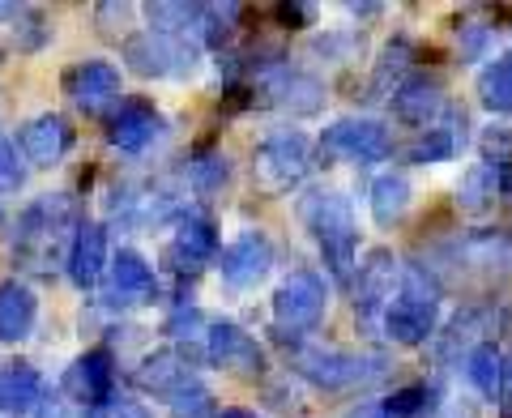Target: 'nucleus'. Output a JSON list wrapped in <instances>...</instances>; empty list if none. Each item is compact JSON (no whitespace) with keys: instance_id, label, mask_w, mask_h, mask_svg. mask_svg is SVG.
Wrapping results in <instances>:
<instances>
[{"instance_id":"nucleus-3","label":"nucleus","mask_w":512,"mask_h":418,"mask_svg":"<svg viewBox=\"0 0 512 418\" xmlns=\"http://www.w3.org/2000/svg\"><path fill=\"white\" fill-rule=\"evenodd\" d=\"M291 363L303 380L325 393L367 389V384H376L389 372V359L384 355H372V350H338V346H320V342H295Z\"/></svg>"},{"instance_id":"nucleus-29","label":"nucleus","mask_w":512,"mask_h":418,"mask_svg":"<svg viewBox=\"0 0 512 418\" xmlns=\"http://www.w3.org/2000/svg\"><path fill=\"white\" fill-rule=\"evenodd\" d=\"M500 367H504V350L487 342V337L466 350V376L487 401H495V393H500Z\"/></svg>"},{"instance_id":"nucleus-12","label":"nucleus","mask_w":512,"mask_h":418,"mask_svg":"<svg viewBox=\"0 0 512 418\" xmlns=\"http://www.w3.org/2000/svg\"><path fill=\"white\" fill-rule=\"evenodd\" d=\"M64 94H69L86 116H107L124 94V77L111 60H82L64 73Z\"/></svg>"},{"instance_id":"nucleus-33","label":"nucleus","mask_w":512,"mask_h":418,"mask_svg":"<svg viewBox=\"0 0 512 418\" xmlns=\"http://www.w3.org/2000/svg\"><path fill=\"white\" fill-rule=\"evenodd\" d=\"M188 180L197 192H218L222 184L231 180V163H227V154H201V158H192L188 163Z\"/></svg>"},{"instance_id":"nucleus-24","label":"nucleus","mask_w":512,"mask_h":418,"mask_svg":"<svg viewBox=\"0 0 512 418\" xmlns=\"http://www.w3.org/2000/svg\"><path fill=\"white\" fill-rule=\"evenodd\" d=\"M192 376H197V372H192V363L180 355V350H154V355L141 359V367L133 372L137 389H146L158 401H167L171 393H180Z\"/></svg>"},{"instance_id":"nucleus-17","label":"nucleus","mask_w":512,"mask_h":418,"mask_svg":"<svg viewBox=\"0 0 512 418\" xmlns=\"http://www.w3.org/2000/svg\"><path fill=\"white\" fill-rule=\"evenodd\" d=\"M73 222V201L69 192H43L35 205H26V214L18 218V248L22 252H47V244H56L60 231Z\"/></svg>"},{"instance_id":"nucleus-28","label":"nucleus","mask_w":512,"mask_h":418,"mask_svg":"<svg viewBox=\"0 0 512 418\" xmlns=\"http://www.w3.org/2000/svg\"><path fill=\"white\" fill-rule=\"evenodd\" d=\"M478 99H483L487 111L512 116V52L487 60V69L478 73Z\"/></svg>"},{"instance_id":"nucleus-20","label":"nucleus","mask_w":512,"mask_h":418,"mask_svg":"<svg viewBox=\"0 0 512 418\" xmlns=\"http://www.w3.org/2000/svg\"><path fill=\"white\" fill-rule=\"evenodd\" d=\"M73 146V128L64 116H56V111H43V116H35L30 124H22L18 133V150L30 167H60V158L69 154Z\"/></svg>"},{"instance_id":"nucleus-16","label":"nucleus","mask_w":512,"mask_h":418,"mask_svg":"<svg viewBox=\"0 0 512 418\" xmlns=\"http://www.w3.org/2000/svg\"><path fill=\"white\" fill-rule=\"evenodd\" d=\"M466 128H470V120H466V111L461 107H444L440 111V120L436 124H427L419 137L406 146V158L414 167H436V163H453V158L466 150Z\"/></svg>"},{"instance_id":"nucleus-8","label":"nucleus","mask_w":512,"mask_h":418,"mask_svg":"<svg viewBox=\"0 0 512 418\" xmlns=\"http://www.w3.org/2000/svg\"><path fill=\"white\" fill-rule=\"evenodd\" d=\"M397 282H402V261L389 248H372L363 256V265H355V278H350V291H355V320L363 333H376L384 308L397 295Z\"/></svg>"},{"instance_id":"nucleus-26","label":"nucleus","mask_w":512,"mask_h":418,"mask_svg":"<svg viewBox=\"0 0 512 418\" xmlns=\"http://www.w3.org/2000/svg\"><path fill=\"white\" fill-rule=\"evenodd\" d=\"M414 201V188L402 171H384L372 180V192H367V205H372L376 227H397L406 218V209Z\"/></svg>"},{"instance_id":"nucleus-30","label":"nucleus","mask_w":512,"mask_h":418,"mask_svg":"<svg viewBox=\"0 0 512 418\" xmlns=\"http://www.w3.org/2000/svg\"><path fill=\"white\" fill-rule=\"evenodd\" d=\"M146 30H158V35H184L192 39V30L201 22V5H184V0H158V5H146Z\"/></svg>"},{"instance_id":"nucleus-39","label":"nucleus","mask_w":512,"mask_h":418,"mask_svg":"<svg viewBox=\"0 0 512 418\" xmlns=\"http://www.w3.org/2000/svg\"><path fill=\"white\" fill-rule=\"evenodd\" d=\"M35 418H86V414H77L69 401H47V406H43Z\"/></svg>"},{"instance_id":"nucleus-14","label":"nucleus","mask_w":512,"mask_h":418,"mask_svg":"<svg viewBox=\"0 0 512 418\" xmlns=\"http://www.w3.org/2000/svg\"><path fill=\"white\" fill-rule=\"evenodd\" d=\"M158 295V278H154V265L146 261L141 252L133 248H120L111 256L107 265V291H103V303L107 308H141V303H154Z\"/></svg>"},{"instance_id":"nucleus-40","label":"nucleus","mask_w":512,"mask_h":418,"mask_svg":"<svg viewBox=\"0 0 512 418\" xmlns=\"http://www.w3.org/2000/svg\"><path fill=\"white\" fill-rule=\"evenodd\" d=\"M346 418H397V414L384 410V401H363V406H355Z\"/></svg>"},{"instance_id":"nucleus-7","label":"nucleus","mask_w":512,"mask_h":418,"mask_svg":"<svg viewBox=\"0 0 512 418\" xmlns=\"http://www.w3.org/2000/svg\"><path fill=\"white\" fill-rule=\"evenodd\" d=\"M329 312V286L316 269H295L274 291V329L282 337L312 333Z\"/></svg>"},{"instance_id":"nucleus-31","label":"nucleus","mask_w":512,"mask_h":418,"mask_svg":"<svg viewBox=\"0 0 512 418\" xmlns=\"http://www.w3.org/2000/svg\"><path fill=\"white\" fill-rule=\"evenodd\" d=\"M414 52H410V39H393L389 47H384V56H380V64H376V73H372V86L380 90V94H393L397 86L406 82V77L414 73L410 69V60Z\"/></svg>"},{"instance_id":"nucleus-25","label":"nucleus","mask_w":512,"mask_h":418,"mask_svg":"<svg viewBox=\"0 0 512 418\" xmlns=\"http://www.w3.org/2000/svg\"><path fill=\"white\" fill-rule=\"evenodd\" d=\"M47 393V384L39 376V367L30 363H9L0 367V410L9 418H22V414H35L39 401Z\"/></svg>"},{"instance_id":"nucleus-6","label":"nucleus","mask_w":512,"mask_h":418,"mask_svg":"<svg viewBox=\"0 0 512 418\" xmlns=\"http://www.w3.org/2000/svg\"><path fill=\"white\" fill-rule=\"evenodd\" d=\"M316 150H320V158H329V163L372 167L393 154V133L372 116H342L320 133Z\"/></svg>"},{"instance_id":"nucleus-5","label":"nucleus","mask_w":512,"mask_h":418,"mask_svg":"<svg viewBox=\"0 0 512 418\" xmlns=\"http://www.w3.org/2000/svg\"><path fill=\"white\" fill-rule=\"evenodd\" d=\"M312 137L299 133V128H282V133L265 137L261 146H256V158H252V175L256 184H261L265 192H274V197H282V192H291L295 184L308 180L312 171Z\"/></svg>"},{"instance_id":"nucleus-15","label":"nucleus","mask_w":512,"mask_h":418,"mask_svg":"<svg viewBox=\"0 0 512 418\" xmlns=\"http://www.w3.org/2000/svg\"><path fill=\"white\" fill-rule=\"evenodd\" d=\"M448 256H453L457 269L470 273H487V278H504L512 273V235L508 231H466L448 244Z\"/></svg>"},{"instance_id":"nucleus-42","label":"nucleus","mask_w":512,"mask_h":418,"mask_svg":"<svg viewBox=\"0 0 512 418\" xmlns=\"http://www.w3.org/2000/svg\"><path fill=\"white\" fill-rule=\"evenodd\" d=\"M508 197H512V188H508Z\"/></svg>"},{"instance_id":"nucleus-1","label":"nucleus","mask_w":512,"mask_h":418,"mask_svg":"<svg viewBox=\"0 0 512 418\" xmlns=\"http://www.w3.org/2000/svg\"><path fill=\"white\" fill-rule=\"evenodd\" d=\"M299 222L316 239L329 273L350 286L355 278V252H359V227H355V205L338 188H312L299 197Z\"/></svg>"},{"instance_id":"nucleus-21","label":"nucleus","mask_w":512,"mask_h":418,"mask_svg":"<svg viewBox=\"0 0 512 418\" xmlns=\"http://www.w3.org/2000/svg\"><path fill=\"white\" fill-rule=\"evenodd\" d=\"M64 265H69L73 286H82V291L99 286V278L111 265V248H107V227H103V222H77Z\"/></svg>"},{"instance_id":"nucleus-35","label":"nucleus","mask_w":512,"mask_h":418,"mask_svg":"<svg viewBox=\"0 0 512 418\" xmlns=\"http://www.w3.org/2000/svg\"><path fill=\"white\" fill-rule=\"evenodd\" d=\"M26 184V167H22V154L18 146L0 133V192H18Z\"/></svg>"},{"instance_id":"nucleus-11","label":"nucleus","mask_w":512,"mask_h":418,"mask_svg":"<svg viewBox=\"0 0 512 418\" xmlns=\"http://www.w3.org/2000/svg\"><path fill=\"white\" fill-rule=\"evenodd\" d=\"M214 265H218V278L227 282L231 291H252V286H261L269 278V269H274V244L256 227L239 231L227 248H218Z\"/></svg>"},{"instance_id":"nucleus-10","label":"nucleus","mask_w":512,"mask_h":418,"mask_svg":"<svg viewBox=\"0 0 512 418\" xmlns=\"http://www.w3.org/2000/svg\"><path fill=\"white\" fill-rule=\"evenodd\" d=\"M205 359H210L218 372H231V376H244V380H256V376L269 372L265 346L256 342L248 329L231 325V320L205 325Z\"/></svg>"},{"instance_id":"nucleus-4","label":"nucleus","mask_w":512,"mask_h":418,"mask_svg":"<svg viewBox=\"0 0 512 418\" xmlns=\"http://www.w3.org/2000/svg\"><path fill=\"white\" fill-rule=\"evenodd\" d=\"M124 64L137 77H154V82H184L197 73L201 47L184 35H158V30H137L124 39Z\"/></svg>"},{"instance_id":"nucleus-9","label":"nucleus","mask_w":512,"mask_h":418,"mask_svg":"<svg viewBox=\"0 0 512 418\" xmlns=\"http://www.w3.org/2000/svg\"><path fill=\"white\" fill-rule=\"evenodd\" d=\"M256 90H261V99L269 107L291 111V116H316V111L325 107V82L291 60L265 64V69L256 73Z\"/></svg>"},{"instance_id":"nucleus-41","label":"nucleus","mask_w":512,"mask_h":418,"mask_svg":"<svg viewBox=\"0 0 512 418\" xmlns=\"http://www.w3.org/2000/svg\"><path fill=\"white\" fill-rule=\"evenodd\" d=\"M214 418H261V414H252V410H239V406H227V410H218Z\"/></svg>"},{"instance_id":"nucleus-13","label":"nucleus","mask_w":512,"mask_h":418,"mask_svg":"<svg viewBox=\"0 0 512 418\" xmlns=\"http://www.w3.org/2000/svg\"><path fill=\"white\" fill-rule=\"evenodd\" d=\"M218 256V222L201 209H184L167 239V261L175 273H197Z\"/></svg>"},{"instance_id":"nucleus-22","label":"nucleus","mask_w":512,"mask_h":418,"mask_svg":"<svg viewBox=\"0 0 512 418\" xmlns=\"http://www.w3.org/2000/svg\"><path fill=\"white\" fill-rule=\"evenodd\" d=\"M158 133H163V116H158V107L146 103V99H128V103H120L116 116H111L107 141L120 154H141V150L154 146Z\"/></svg>"},{"instance_id":"nucleus-18","label":"nucleus","mask_w":512,"mask_h":418,"mask_svg":"<svg viewBox=\"0 0 512 418\" xmlns=\"http://www.w3.org/2000/svg\"><path fill=\"white\" fill-rule=\"evenodd\" d=\"M111 384H116V355L103 346H94L86 350V355H77L73 367L64 372L60 380V389L64 397H73V401H82V406H99V401L111 397Z\"/></svg>"},{"instance_id":"nucleus-38","label":"nucleus","mask_w":512,"mask_h":418,"mask_svg":"<svg viewBox=\"0 0 512 418\" xmlns=\"http://www.w3.org/2000/svg\"><path fill=\"white\" fill-rule=\"evenodd\" d=\"M278 18L291 26V30H299V26H312V5H278L274 9Z\"/></svg>"},{"instance_id":"nucleus-32","label":"nucleus","mask_w":512,"mask_h":418,"mask_svg":"<svg viewBox=\"0 0 512 418\" xmlns=\"http://www.w3.org/2000/svg\"><path fill=\"white\" fill-rule=\"evenodd\" d=\"M167 406H171L175 418H205V414H214V393L201 376H192L180 393L167 397Z\"/></svg>"},{"instance_id":"nucleus-2","label":"nucleus","mask_w":512,"mask_h":418,"mask_svg":"<svg viewBox=\"0 0 512 418\" xmlns=\"http://www.w3.org/2000/svg\"><path fill=\"white\" fill-rule=\"evenodd\" d=\"M440 325V282L427 265H402V282H397L393 303L384 308L380 329L397 346H427Z\"/></svg>"},{"instance_id":"nucleus-36","label":"nucleus","mask_w":512,"mask_h":418,"mask_svg":"<svg viewBox=\"0 0 512 418\" xmlns=\"http://www.w3.org/2000/svg\"><path fill=\"white\" fill-rule=\"evenodd\" d=\"M431 406V389L427 384H410V389H397L389 401H384V410L397 414V418H414L419 410Z\"/></svg>"},{"instance_id":"nucleus-19","label":"nucleus","mask_w":512,"mask_h":418,"mask_svg":"<svg viewBox=\"0 0 512 418\" xmlns=\"http://www.w3.org/2000/svg\"><path fill=\"white\" fill-rule=\"evenodd\" d=\"M389 107H393V116L402 120L406 128H419V133H423V128L436 124L440 111L448 107L444 103V82H440V77H427V73H410L406 82L389 94Z\"/></svg>"},{"instance_id":"nucleus-37","label":"nucleus","mask_w":512,"mask_h":418,"mask_svg":"<svg viewBox=\"0 0 512 418\" xmlns=\"http://www.w3.org/2000/svg\"><path fill=\"white\" fill-rule=\"evenodd\" d=\"M495 406H500L504 418H512V350L504 355V367H500V393H495Z\"/></svg>"},{"instance_id":"nucleus-27","label":"nucleus","mask_w":512,"mask_h":418,"mask_svg":"<svg viewBox=\"0 0 512 418\" xmlns=\"http://www.w3.org/2000/svg\"><path fill=\"white\" fill-rule=\"evenodd\" d=\"M500 192H504L500 171H495L487 158H478V163H470L466 175H461V184H457V205L466 209V214H487Z\"/></svg>"},{"instance_id":"nucleus-34","label":"nucleus","mask_w":512,"mask_h":418,"mask_svg":"<svg viewBox=\"0 0 512 418\" xmlns=\"http://www.w3.org/2000/svg\"><path fill=\"white\" fill-rule=\"evenodd\" d=\"M86 418H154V410L146 406V401H137V397H116L111 393L107 401H99V406H90Z\"/></svg>"},{"instance_id":"nucleus-23","label":"nucleus","mask_w":512,"mask_h":418,"mask_svg":"<svg viewBox=\"0 0 512 418\" xmlns=\"http://www.w3.org/2000/svg\"><path fill=\"white\" fill-rule=\"evenodd\" d=\"M35 320H39V295L18 278L0 282V346L26 342L35 333Z\"/></svg>"}]
</instances>
